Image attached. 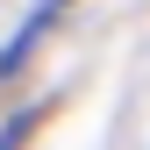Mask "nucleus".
<instances>
[{
    "label": "nucleus",
    "instance_id": "f257e3e1",
    "mask_svg": "<svg viewBox=\"0 0 150 150\" xmlns=\"http://www.w3.org/2000/svg\"><path fill=\"white\" fill-rule=\"evenodd\" d=\"M29 129H36V115H7V122H0V150H22Z\"/></svg>",
    "mask_w": 150,
    "mask_h": 150
},
{
    "label": "nucleus",
    "instance_id": "f03ea898",
    "mask_svg": "<svg viewBox=\"0 0 150 150\" xmlns=\"http://www.w3.org/2000/svg\"><path fill=\"white\" fill-rule=\"evenodd\" d=\"M43 7H64V0H43Z\"/></svg>",
    "mask_w": 150,
    "mask_h": 150
}]
</instances>
